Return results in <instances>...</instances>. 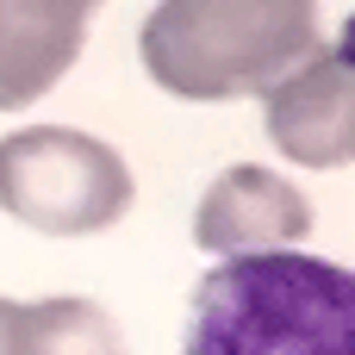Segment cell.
<instances>
[{
  "instance_id": "obj_1",
  "label": "cell",
  "mask_w": 355,
  "mask_h": 355,
  "mask_svg": "<svg viewBox=\"0 0 355 355\" xmlns=\"http://www.w3.org/2000/svg\"><path fill=\"white\" fill-rule=\"evenodd\" d=\"M181 355H355L349 268L300 250L218 262L193 287Z\"/></svg>"
},
{
  "instance_id": "obj_2",
  "label": "cell",
  "mask_w": 355,
  "mask_h": 355,
  "mask_svg": "<svg viewBox=\"0 0 355 355\" xmlns=\"http://www.w3.org/2000/svg\"><path fill=\"white\" fill-rule=\"evenodd\" d=\"M137 44L150 81L175 100L268 94L318 50V0H162Z\"/></svg>"
},
{
  "instance_id": "obj_3",
  "label": "cell",
  "mask_w": 355,
  "mask_h": 355,
  "mask_svg": "<svg viewBox=\"0 0 355 355\" xmlns=\"http://www.w3.org/2000/svg\"><path fill=\"white\" fill-rule=\"evenodd\" d=\"M0 206L44 237H94L131 212V168L87 131L25 125L0 137Z\"/></svg>"
},
{
  "instance_id": "obj_4",
  "label": "cell",
  "mask_w": 355,
  "mask_h": 355,
  "mask_svg": "<svg viewBox=\"0 0 355 355\" xmlns=\"http://www.w3.org/2000/svg\"><path fill=\"white\" fill-rule=\"evenodd\" d=\"M262 125L281 156L306 168H343L355 156V44L349 31L318 44L262 94Z\"/></svg>"
},
{
  "instance_id": "obj_5",
  "label": "cell",
  "mask_w": 355,
  "mask_h": 355,
  "mask_svg": "<svg viewBox=\"0 0 355 355\" xmlns=\"http://www.w3.org/2000/svg\"><path fill=\"white\" fill-rule=\"evenodd\" d=\"M306 225H312V206L300 200L293 181H281L256 162H237L206 187V200L193 212V243L231 262V256L293 250V237H306Z\"/></svg>"
},
{
  "instance_id": "obj_6",
  "label": "cell",
  "mask_w": 355,
  "mask_h": 355,
  "mask_svg": "<svg viewBox=\"0 0 355 355\" xmlns=\"http://www.w3.org/2000/svg\"><path fill=\"white\" fill-rule=\"evenodd\" d=\"M87 44L81 0H0V112L44 100Z\"/></svg>"
},
{
  "instance_id": "obj_7",
  "label": "cell",
  "mask_w": 355,
  "mask_h": 355,
  "mask_svg": "<svg viewBox=\"0 0 355 355\" xmlns=\"http://www.w3.org/2000/svg\"><path fill=\"white\" fill-rule=\"evenodd\" d=\"M19 355H125V337L94 300H37L19 306Z\"/></svg>"
},
{
  "instance_id": "obj_8",
  "label": "cell",
  "mask_w": 355,
  "mask_h": 355,
  "mask_svg": "<svg viewBox=\"0 0 355 355\" xmlns=\"http://www.w3.org/2000/svg\"><path fill=\"white\" fill-rule=\"evenodd\" d=\"M0 355H19V306L0 300Z\"/></svg>"
},
{
  "instance_id": "obj_9",
  "label": "cell",
  "mask_w": 355,
  "mask_h": 355,
  "mask_svg": "<svg viewBox=\"0 0 355 355\" xmlns=\"http://www.w3.org/2000/svg\"><path fill=\"white\" fill-rule=\"evenodd\" d=\"M81 6H100V0H81Z\"/></svg>"
}]
</instances>
